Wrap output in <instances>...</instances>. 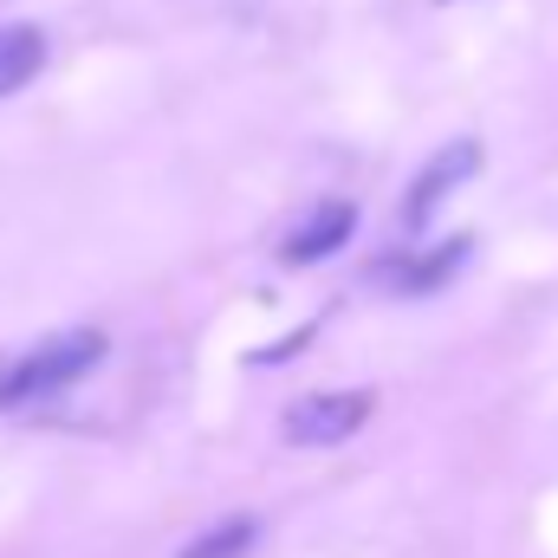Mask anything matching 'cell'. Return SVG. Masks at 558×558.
<instances>
[{
	"label": "cell",
	"instance_id": "2",
	"mask_svg": "<svg viewBox=\"0 0 558 558\" xmlns=\"http://www.w3.org/2000/svg\"><path fill=\"white\" fill-rule=\"evenodd\" d=\"M371 422V390H318L286 410V441L292 448H338Z\"/></svg>",
	"mask_w": 558,
	"mask_h": 558
},
{
	"label": "cell",
	"instance_id": "6",
	"mask_svg": "<svg viewBox=\"0 0 558 558\" xmlns=\"http://www.w3.org/2000/svg\"><path fill=\"white\" fill-rule=\"evenodd\" d=\"M39 59H46L39 26H0V98L20 92V85L39 72Z\"/></svg>",
	"mask_w": 558,
	"mask_h": 558
},
{
	"label": "cell",
	"instance_id": "4",
	"mask_svg": "<svg viewBox=\"0 0 558 558\" xmlns=\"http://www.w3.org/2000/svg\"><path fill=\"white\" fill-rule=\"evenodd\" d=\"M351 228H357V208L351 202H318L299 228H286V241H279V260H292V267H312V260H325V254H338L344 241H351Z\"/></svg>",
	"mask_w": 558,
	"mask_h": 558
},
{
	"label": "cell",
	"instance_id": "7",
	"mask_svg": "<svg viewBox=\"0 0 558 558\" xmlns=\"http://www.w3.org/2000/svg\"><path fill=\"white\" fill-rule=\"evenodd\" d=\"M254 539H260L254 520H221V526H208L195 546H182V558H247Z\"/></svg>",
	"mask_w": 558,
	"mask_h": 558
},
{
	"label": "cell",
	"instance_id": "3",
	"mask_svg": "<svg viewBox=\"0 0 558 558\" xmlns=\"http://www.w3.org/2000/svg\"><path fill=\"white\" fill-rule=\"evenodd\" d=\"M474 169H481V143H474V137L435 149V156L416 169L410 195H403V228H428V221H435V208H441V202H448V195H454Z\"/></svg>",
	"mask_w": 558,
	"mask_h": 558
},
{
	"label": "cell",
	"instance_id": "1",
	"mask_svg": "<svg viewBox=\"0 0 558 558\" xmlns=\"http://www.w3.org/2000/svg\"><path fill=\"white\" fill-rule=\"evenodd\" d=\"M105 357V331L78 325V331H59L33 351H20L13 364H0V410H20V403H39V397H59L65 384H78L92 364Z\"/></svg>",
	"mask_w": 558,
	"mask_h": 558
},
{
	"label": "cell",
	"instance_id": "5",
	"mask_svg": "<svg viewBox=\"0 0 558 558\" xmlns=\"http://www.w3.org/2000/svg\"><path fill=\"white\" fill-rule=\"evenodd\" d=\"M461 260H468V241H448V247L416 254V260H377L371 279L390 286V292H435V286H448V274H454Z\"/></svg>",
	"mask_w": 558,
	"mask_h": 558
}]
</instances>
